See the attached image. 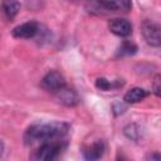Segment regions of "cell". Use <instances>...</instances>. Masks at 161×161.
I'll return each mask as SVG.
<instances>
[{
  "instance_id": "1",
  "label": "cell",
  "mask_w": 161,
  "mask_h": 161,
  "mask_svg": "<svg viewBox=\"0 0 161 161\" xmlns=\"http://www.w3.org/2000/svg\"><path fill=\"white\" fill-rule=\"evenodd\" d=\"M69 130L65 122H48V123H35L28 127L24 133V142L28 146L35 143H44L48 141L63 140Z\"/></svg>"
},
{
  "instance_id": "2",
  "label": "cell",
  "mask_w": 161,
  "mask_h": 161,
  "mask_svg": "<svg viewBox=\"0 0 161 161\" xmlns=\"http://www.w3.org/2000/svg\"><path fill=\"white\" fill-rule=\"evenodd\" d=\"M64 146L65 143L63 140L48 141V142L40 143V146L36 148L34 153V158L39 161H52L58 157V155L64 148Z\"/></svg>"
},
{
  "instance_id": "3",
  "label": "cell",
  "mask_w": 161,
  "mask_h": 161,
  "mask_svg": "<svg viewBox=\"0 0 161 161\" xmlns=\"http://www.w3.org/2000/svg\"><path fill=\"white\" fill-rule=\"evenodd\" d=\"M141 34L148 45L161 47V24L148 19L143 20L141 24Z\"/></svg>"
},
{
  "instance_id": "4",
  "label": "cell",
  "mask_w": 161,
  "mask_h": 161,
  "mask_svg": "<svg viewBox=\"0 0 161 161\" xmlns=\"http://www.w3.org/2000/svg\"><path fill=\"white\" fill-rule=\"evenodd\" d=\"M40 86L49 93L55 94L59 89H62L63 87L67 86L65 79L63 77V74H60L57 70H50L40 80Z\"/></svg>"
},
{
  "instance_id": "5",
  "label": "cell",
  "mask_w": 161,
  "mask_h": 161,
  "mask_svg": "<svg viewBox=\"0 0 161 161\" xmlns=\"http://www.w3.org/2000/svg\"><path fill=\"white\" fill-rule=\"evenodd\" d=\"M40 25L36 21H26L11 30V35L16 39H33L40 33Z\"/></svg>"
},
{
  "instance_id": "6",
  "label": "cell",
  "mask_w": 161,
  "mask_h": 161,
  "mask_svg": "<svg viewBox=\"0 0 161 161\" xmlns=\"http://www.w3.org/2000/svg\"><path fill=\"white\" fill-rule=\"evenodd\" d=\"M54 97L59 103H62L63 106H67V107H74L79 103V97H78L77 92L74 89L69 88L68 86L59 89L54 94Z\"/></svg>"
},
{
  "instance_id": "7",
  "label": "cell",
  "mask_w": 161,
  "mask_h": 161,
  "mask_svg": "<svg viewBox=\"0 0 161 161\" xmlns=\"http://www.w3.org/2000/svg\"><path fill=\"white\" fill-rule=\"evenodd\" d=\"M109 30L121 38H126L128 35H131L132 33V24L127 20V19H122V18H116L112 19L109 21Z\"/></svg>"
},
{
  "instance_id": "8",
  "label": "cell",
  "mask_w": 161,
  "mask_h": 161,
  "mask_svg": "<svg viewBox=\"0 0 161 161\" xmlns=\"http://www.w3.org/2000/svg\"><path fill=\"white\" fill-rule=\"evenodd\" d=\"M104 151H106L104 142L98 140V141H96V142H93V143H91L83 148V157L86 160H91V161L98 160L103 156Z\"/></svg>"
},
{
  "instance_id": "9",
  "label": "cell",
  "mask_w": 161,
  "mask_h": 161,
  "mask_svg": "<svg viewBox=\"0 0 161 161\" xmlns=\"http://www.w3.org/2000/svg\"><path fill=\"white\" fill-rule=\"evenodd\" d=\"M1 9L8 20H14V18L20 11V3L18 0H3L1 1Z\"/></svg>"
},
{
  "instance_id": "10",
  "label": "cell",
  "mask_w": 161,
  "mask_h": 161,
  "mask_svg": "<svg viewBox=\"0 0 161 161\" xmlns=\"http://www.w3.org/2000/svg\"><path fill=\"white\" fill-rule=\"evenodd\" d=\"M147 92L143 89V88H140V87H135V88H131L130 91H127L123 96V102L125 103H138L141 102L143 98L147 97Z\"/></svg>"
},
{
  "instance_id": "11",
  "label": "cell",
  "mask_w": 161,
  "mask_h": 161,
  "mask_svg": "<svg viewBox=\"0 0 161 161\" xmlns=\"http://www.w3.org/2000/svg\"><path fill=\"white\" fill-rule=\"evenodd\" d=\"M93 9L99 10V13H109L118 10L114 0H93Z\"/></svg>"
},
{
  "instance_id": "12",
  "label": "cell",
  "mask_w": 161,
  "mask_h": 161,
  "mask_svg": "<svg viewBox=\"0 0 161 161\" xmlns=\"http://www.w3.org/2000/svg\"><path fill=\"white\" fill-rule=\"evenodd\" d=\"M136 52H137V45L130 40H125L119 47V54L121 55H132Z\"/></svg>"
},
{
  "instance_id": "13",
  "label": "cell",
  "mask_w": 161,
  "mask_h": 161,
  "mask_svg": "<svg viewBox=\"0 0 161 161\" xmlns=\"http://www.w3.org/2000/svg\"><path fill=\"white\" fill-rule=\"evenodd\" d=\"M123 132L131 140H137L140 137V131H138V128H137L136 125H128L127 127H125Z\"/></svg>"
},
{
  "instance_id": "14",
  "label": "cell",
  "mask_w": 161,
  "mask_h": 161,
  "mask_svg": "<svg viewBox=\"0 0 161 161\" xmlns=\"http://www.w3.org/2000/svg\"><path fill=\"white\" fill-rule=\"evenodd\" d=\"M152 92L155 96L161 98V74H156L152 79Z\"/></svg>"
},
{
  "instance_id": "15",
  "label": "cell",
  "mask_w": 161,
  "mask_h": 161,
  "mask_svg": "<svg viewBox=\"0 0 161 161\" xmlns=\"http://www.w3.org/2000/svg\"><path fill=\"white\" fill-rule=\"evenodd\" d=\"M96 87H97L98 89H101V91H109V89L113 87V84H112L109 80H107L106 78H97V80H96Z\"/></svg>"
},
{
  "instance_id": "16",
  "label": "cell",
  "mask_w": 161,
  "mask_h": 161,
  "mask_svg": "<svg viewBox=\"0 0 161 161\" xmlns=\"http://www.w3.org/2000/svg\"><path fill=\"white\" fill-rule=\"evenodd\" d=\"M116 5L118 9L123 10V11H128L132 6V1L131 0H114Z\"/></svg>"
}]
</instances>
